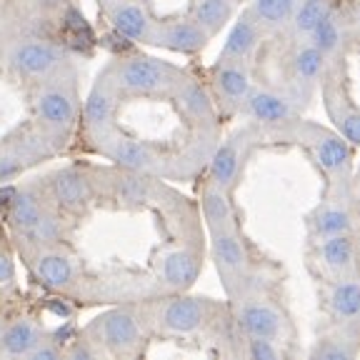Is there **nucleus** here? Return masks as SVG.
Returning <instances> with one entry per match:
<instances>
[{"instance_id":"f257e3e1","label":"nucleus","mask_w":360,"mask_h":360,"mask_svg":"<svg viewBox=\"0 0 360 360\" xmlns=\"http://www.w3.org/2000/svg\"><path fill=\"white\" fill-rule=\"evenodd\" d=\"M108 78L118 93H128V96H160L165 90H173L180 80L173 65L143 56L112 63Z\"/></svg>"},{"instance_id":"f03ea898","label":"nucleus","mask_w":360,"mask_h":360,"mask_svg":"<svg viewBox=\"0 0 360 360\" xmlns=\"http://www.w3.org/2000/svg\"><path fill=\"white\" fill-rule=\"evenodd\" d=\"M305 146H308L310 155L333 180L345 183L353 173V150L350 143L345 141L340 133L318 128V125H305L303 135Z\"/></svg>"},{"instance_id":"7ed1b4c3","label":"nucleus","mask_w":360,"mask_h":360,"mask_svg":"<svg viewBox=\"0 0 360 360\" xmlns=\"http://www.w3.org/2000/svg\"><path fill=\"white\" fill-rule=\"evenodd\" d=\"M63 51L58 45L48 43V40H20L11 48L8 56V65L15 70L20 78H53L63 68Z\"/></svg>"},{"instance_id":"20e7f679","label":"nucleus","mask_w":360,"mask_h":360,"mask_svg":"<svg viewBox=\"0 0 360 360\" xmlns=\"http://www.w3.org/2000/svg\"><path fill=\"white\" fill-rule=\"evenodd\" d=\"M90 330L96 338L90 343L103 345L115 355L133 353L141 345V326H138V318L130 310H110L103 318H98Z\"/></svg>"},{"instance_id":"39448f33","label":"nucleus","mask_w":360,"mask_h":360,"mask_svg":"<svg viewBox=\"0 0 360 360\" xmlns=\"http://www.w3.org/2000/svg\"><path fill=\"white\" fill-rule=\"evenodd\" d=\"M210 300L205 298H191V295H178V298H170L163 305L160 315H158V323L165 333H173V335H191V333L200 330L205 323L210 321Z\"/></svg>"},{"instance_id":"423d86ee","label":"nucleus","mask_w":360,"mask_h":360,"mask_svg":"<svg viewBox=\"0 0 360 360\" xmlns=\"http://www.w3.org/2000/svg\"><path fill=\"white\" fill-rule=\"evenodd\" d=\"M236 323L245 338H270L281 340L285 333V318L273 303L263 298H248L238 305Z\"/></svg>"},{"instance_id":"0eeeda50","label":"nucleus","mask_w":360,"mask_h":360,"mask_svg":"<svg viewBox=\"0 0 360 360\" xmlns=\"http://www.w3.org/2000/svg\"><path fill=\"white\" fill-rule=\"evenodd\" d=\"M323 98H326L323 103H326V110L335 123L338 133L353 146H360V110L350 101L343 80L328 78L326 85H323Z\"/></svg>"},{"instance_id":"6e6552de","label":"nucleus","mask_w":360,"mask_h":360,"mask_svg":"<svg viewBox=\"0 0 360 360\" xmlns=\"http://www.w3.org/2000/svg\"><path fill=\"white\" fill-rule=\"evenodd\" d=\"M35 112L38 120L48 130H68L78 120V101L73 90L48 85L35 96Z\"/></svg>"},{"instance_id":"1a4fd4ad","label":"nucleus","mask_w":360,"mask_h":360,"mask_svg":"<svg viewBox=\"0 0 360 360\" xmlns=\"http://www.w3.org/2000/svg\"><path fill=\"white\" fill-rule=\"evenodd\" d=\"M213 243H210V253L218 265L220 276L231 285L233 281H240L248 270V250L243 238L238 236L236 228H223V231H210Z\"/></svg>"},{"instance_id":"9d476101","label":"nucleus","mask_w":360,"mask_h":360,"mask_svg":"<svg viewBox=\"0 0 360 360\" xmlns=\"http://www.w3.org/2000/svg\"><path fill=\"white\" fill-rule=\"evenodd\" d=\"M318 263L333 278H345L358 273V243L353 236L318 238Z\"/></svg>"},{"instance_id":"9b49d317","label":"nucleus","mask_w":360,"mask_h":360,"mask_svg":"<svg viewBox=\"0 0 360 360\" xmlns=\"http://www.w3.org/2000/svg\"><path fill=\"white\" fill-rule=\"evenodd\" d=\"M210 35L198 25L195 20L186 18V20H170L165 25H158L155 22V30H153V38L150 43L155 45H163L168 51L175 53H200L205 45H208Z\"/></svg>"},{"instance_id":"f8f14e48","label":"nucleus","mask_w":360,"mask_h":360,"mask_svg":"<svg viewBox=\"0 0 360 360\" xmlns=\"http://www.w3.org/2000/svg\"><path fill=\"white\" fill-rule=\"evenodd\" d=\"M243 110L260 125H288L295 120V105L288 96L276 90H250Z\"/></svg>"},{"instance_id":"ddd939ff","label":"nucleus","mask_w":360,"mask_h":360,"mask_svg":"<svg viewBox=\"0 0 360 360\" xmlns=\"http://www.w3.org/2000/svg\"><path fill=\"white\" fill-rule=\"evenodd\" d=\"M310 233L315 238H328V236H353L358 231V218H355L353 208L348 205L345 198H333V200L323 202L315 208L310 215Z\"/></svg>"},{"instance_id":"4468645a","label":"nucleus","mask_w":360,"mask_h":360,"mask_svg":"<svg viewBox=\"0 0 360 360\" xmlns=\"http://www.w3.org/2000/svg\"><path fill=\"white\" fill-rule=\"evenodd\" d=\"M48 188H51L53 200H56L63 210H70V213L83 210L90 202V198H93V188H90L88 175L75 168L58 170L56 175H51Z\"/></svg>"},{"instance_id":"2eb2a0df","label":"nucleus","mask_w":360,"mask_h":360,"mask_svg":"<svg viewBox=\"0 0 360 360\" xmlns=\"http://www.w3.org/2000/svg\"><path fill=\"white\" fill-rule=\"evenodd\" d=\"M326 308L335 323H360V278H335L328 288Z\"/></svg>"},{"instance_id":"dca6fc26","label":"nucleus","mask_w":360,"mask_h":360,"mask_svg":"<svg viewBox=\"0 0 360 360\" xmlns=\"http://www.w3.org/2000/svg\"><path fill=\"white\" fill-rule=\"evenodd\" d=\"M200 276V255L191 248L170 250L160 260V278L170 290H188Z\"/></svg>"},{"instance_id":"f3484780","label":"nucleus","mask_w":360,"mask_h":360,"mask_svg":"<svg viewBox=\"0 0 360 360\" xmlns=\"http://www.w3.org/2000/svg\"><path fill=\"white\" fill-rule=\"evenodd\" d=\"M213 85L225 105L231 108H240L248 93L253 90L245 65L233 60H218V65L213 68Z\"/></svg>"},{"instance_id":"a211bd4d","label":"nucleus","mask_w":360,"mask_h":360,"mask_svg":"<svg viewBox=\"0 0 360 360\" xmlns=\"http://www.w3.org/2000/svg\"><path fill=\"white\" fill-rule=\"evenodd\" d=\"M326 68H328V58L323 56L315 45H310V43L300 45L290 58V75H292L295 90L303 93V96H308L310 90L323 80Z\"/></svg>"},{"instance_id":"6ab92c4d","label":"nucleus","mask_w":360,"mask_h":360,"mask_svg":"<svg viewBox=\"0 0 360 360\" xmlns=\"http://www.w3.org/2000/svg\"><path fill=\"white\" fill-rule=\"evenodd\" d=\"M243 155H245V135H233L231 141H225L215 150L213 160H210V183L228 191L240 173Z\"/></svg>"},{"instance_id":"aec40b11","label":"nucleus","mask_w":360,"mask_h":360,"mask_svg":"<svg viewBox=\"0 0 360 360\" xmlns=\"http://www.w3.org/2000/svg\"><path fill=\"white\" fill-rule=\"evenodd\" d=\"M260 35H263V28L253 20L250 13H245L240 20H236V25L231 28L228 38H225L223 51H220V60L245 63L255 53V48H258Z\"/></svg>"},{"instance_id":"412c9836","label":"nucleus","mask_w":360,"mask_h":360,"mask_svg":"<svg viewBox=\"0 0 360 360\" xmlns=\"http://www.w3.org/2000/svg\"><path fill=\"white\" fill-rule=\"evenodd\" d=\"M115 96L118 90L110 83V78L103 80L90 90V96L85 98V125H88L93 133H105L112 123V115H115Z\"/></svg>"},{"instance_id":"4be33fe9","label":"nucleus","mask_w":360,"mask_h":360,"mask_svg":"<svg viewBox=\"0 0 360 360\" xmlns=\"http://www.w3.org/2000/svg\"><path fill=\"white\" fill-rule=\"evenodd\" d=\"M110 22L112 28L118 30L123 38L135 40H150L153 30H155V22L150 20V15L146 13V8L138 6V3H130V0H123L118 6L110 11Z\"/></svg>"},{"instance_id":"5701e85b","label":"nucleus","mask_w":360,"mask_h":360,"mask_svg":"<svg viewBox=\"0 0 360 360\" xmlns=\"http://www.w3.org/2000/svg\"><path fill=\"white\" fill-rule=\"evenodd\" d=\"M308 38H310V45H315L326 58L338 56V53L343 51L345 40H348V28H345L343 15L333 8V11L310 30Z\"/></svg>"},{"instance_id":"b1692460","label":"nucleus","mask_w":360,"mask_h":360,"mask_svg":"<svg viewBox=\"0 0 360 360\" xmlns=\"http://www.w3.org/2000/svg\"><path fill=\"white\" fill-rule=\"evenodd\" d=\"M202 215H205V223H208L210 231H223V228H236V213H233V205L228 200V191L218 188L213 183L205 186L202 191Z\"/></svg>"},{"instance_id":"393cba45","label":"nucleus","mask_w":360,"mask_h":360,"mask_svg":"<svg viewBox=\"0 0 360 360\" xmlns=\"http://www.w3.org/2000/svg\"><path fill=\"white\" fill-rule=\"evenodd\" d=\"M35 273L48 288H68L75 281V265L65 253L58 250H40Z\"/></svg>"},{"instance_id":"a878e982","label":"nucleus","mask_w":360,"mask_h":360,"mask_svg":"<svg viewBox=\"0 0 360 360\" xmlns=\"http://www.w3.org/2000/svg\"><path fill=\"white\" fill-rule=\"evenodd\" d=\"M45 213L43 198L33 191V188H25V191H18L13 202L8 205V223L15 233L28 231L30 225H35Z\"/></svg>"},{"instance_id":"bb28decb","label":"nucleus","mask_w":360,"mask_h":360,"mask_svg":"<svg viewBox=\"0 0 360 360\" xmlns=\"http://www.w3.org/2000/svg\"><path fill=\"white\" fill-rule=\"evenodd\" d=\"M110 158L120 168L133 173H146L155 165V153L150 146L135 141V138H120L110 146Z\"/></svg>"},{"instance_id":"cd10ccee","label":"nucleus","mask_w":360,"mask_h":360,"mask_svg":"<svg viewBox=\"0 0 360 360\" xmlns=\"http://www.w3.org/2000/svg\"><path fill=\"white\" fill-rule=\"evenodd\" d=\"M40 340H43L40 328L33 321H28V318H22V321L11 323L3 330V335H0V350L6 355H28Z\"/></svg>"},{"instance_id":"c85d7f7f","label":"nucleus","mask_w":360,"mask_h":360,"mask_svg":"<svg viewBox=\"0 0 360 360\" xmlns=\"http://www.w3.org/2000/svg\"><path fill=\"white\" fill-rule=\"evenodd\" d=\"M233 0H193L191 20H195L208 35H215L233 18Z\"/></svg>"},{"instance_id":"c756f323","label":"nucleus","mask_w":360,"mask_h":360,"mask_svg":"<svg viewBox=\"0 0 360 360\" xmlns=\"http://www.w3.org/2000/svg\"><path fill=\"white\" fill-rule=\"evenodd\" d=\"M358 323H343V330H338L335 335H328L323 340H318V345L313 348V358L321 360H348L358 353V345H355V338L358 330L353 328Z\"/></svg>"},{"instance_id":"7c9ffc66","label":"nucleus","mask_w":360,"mask_h":360,"mask_svg":"<svg viewBox=\"0 0 360 360\" xmlns=\"http://www.w3.org/2000/svg\"><path fill=\"white\" fill-rule=\"evenodd\" d=\"M175 93H178V101H180V105H183V110H186L193 120L210 123V120L215 118L213 101H210V96L198 83H193V80H178Z\"/></svg>"},{"instance_id":"2f4dec72","label":"nucleus","mask_w":360,"mask_h":360,"mask_svg":"<svg viewBox=\"0 0 360 360\" xmlns=\"http://www.w3.org/2000/svg\"><path fill=\"white\" fill-rule=\"evenodd\" d=\"M295 6H298V0H253L248 13L263 30H278L290 22Z\"/></svg>"},{"instance_id":"473e14b6","label":"nucleus","mask_w":360,"mask_h":360,"mask_svg":"<svg viewBox=\"0 0 360 360\" xmlns=\"http://www.w3.org/2000/svg\"><path fill=\"white\" fill-rule=\"evenodd\" d=\"M112 191H115V198L125 205H143V202L150 200L153 195V183L146 178V175H138L130 170V175H120L112 183Z\"/></svg>"},{"instance_id":"72a5a7b5","label":"nucleus","mask_w":360,"mask_h":360,"mask_svg":"<svg viewBox=\"0 0 360 360\" xmlns=\"http://www.w3.org/2000/svg\"><path fill=\"white\" fill-rule=\"evenodd\" d=\"M333 11L330 0H298L295 13H292L290 22L295 35H310V30Z\"/></svg>"},{"instance_id":"f704fd0d","label":"nucleus","mask_w":360,"mask_h":360,"mask_svg":"<svg viewBox=\"0 0 360 360\" xmlns=\"http://www.w3.org/2000/svg\"><path fill=\"white\" fill-rule=\"evenodd\" d=\"M22 238V243H28L30 248H38V250H45V245H51L60 238V223H58L56 215H51L48 210L43 213V218L35 225H30L28 231L18 233Z\"/></svg>"},{"instance_id":"c9c22d12","label":"nucleus","mask_w":360,"mask_h":360,"mask_svg":"<svg viewBox=\"0 0 360 360\" xmlns=\"http://www.w3.org/2000/svg\"><path fill=\"white\" fill-rule=\"evenodd\" d=\"M245 355L253 360H278L283 350L278 348V340H270V338H248Z\"/></svg>"},{"instance_id":"e433bc0d","label":"nucleus","mask_w":360,"mask_h":360,"mask_svg":"<svg viewBox=\"0 0 360 360\" xmlns=\"http://www.w3.org/2000/svg\"><path fill=\"white\" fill-rule=\"evenodd\" d=\"M63 25H65V30L73 38H88L90 35V28H88V22H85V18L80 15V11H75V8H68L65 15H63Z\"/></svg>"},{"instance_id":"4c0bfd02","label":"nucleus","mask_w":360,"mask_h":360,"mask_svg":"<svg viewBox=\"0 0 360 360\" xmlns=\"http://www.w3.org/2000/svg\"><path fill=\"white\" fill-rule=\"evenodd\" d=\"M22 170V160L15 153H0V183L15 178Z\"/></svg>"},{"instance_id":"58836bf2","label":"nucleus","mask_w":360,"mask_h":360,"mask_svg":"<svg viewBox=\"0 0 360 360\" xmlns=\"http://www.w3.org/2000/svg\"><path fill=\"white\" fill-rule=\"evenodd\" d=\"M60 355H63V350H60V345H58L56 340H40V343L28 353V358H33V360H56V358H60Z\"/></svg>"},{"instance_id":"ea45409f","label":"nucleus","mask_w":360,"mask_h":360,"mask_svg":"<svg viewBox=\"0 0 360 360\" xmlns=\"http://www.w3.org/2000/svg\"><path fill=\"white\" fill-rule=\"evenodd\" d=\"M15 278V265H13L11 255L0 253V285H8Z\"/></svg>"},{"instance_id":"a19ab883","label":"nucleus","mask_w":360,"mask_h":360,"mask_svg":"<svg viewBox=\"0 0 360 360\" xmlns=\"http://www.w3.org/2000/svg\"><path fill=\"white\" fill-rule=\"evenodd\" d=\"M48 310L56 313V315H60L63 321H65V318H73V308H70L65 300H51V303H48Z\"/></svg>"},{"instance_id":"79ce46f5","label":"nucleus","mask_w":360,"mask_h":360,"mask_svg":"<svg viewBox=\"0 0 360 360\" xmlns=\"http://www.w3.org/2000/svg\"><path fill=\"white\" fill-rule=\"evenodd\" d=\"M15 193H18L15 186H0V210H8V205L13 202Z\"/></svg>"},{"instance_id":"37998d69","label":"nucleus","mask_w":360,"mask_h":360,"mask_svg":"<svg viewBox=\"0 0 360 360\" xmlns=\"http://www.w3.org/2000/svg\"><path fill=\"white\" fill-rule=\"evenodd\" d=\"M68 355H70V358H90V355H96V353H93V348H90V345L78 343L73 350H68Z\"/></svg>"},{"instance_id":"c03bdc74","label":"nucleus","mask_w":360,"mask_h":360,"mask_svg":"<svg viewBox=\"0 0 360 360\" xmlns=\"http://www.w3.org/2000/svg\"><path fill=\"white\" fill-rule=\"evenodd\" d=\"M68 0H35V6L40 8V11H58V8L65 6Z\"/></svg>"},{"instance_id":"a18cd8bd","label":"nucleus","mask_w":360,"mask_h":360,"mask_svg":"<svg viewBox=\"0 0 360 360\" xmlns=\"http://www.w3.org/2000/svg\"><path fill=\"white\" fill-rule=\"evenodd\" d=\"M233 3H240V0H233Z\"/></svg>"},{"instance_id":"49530a36","label":"nucleus","mask_w":360,"mask_h":360,"mask_svg":"<svg viewBox=\"0 0 360 360\" xmlns=\"http://www.w3.org/2000/svg\"><path fill=\"white\" fill-rule=\"evenodd\" d=\"M0 60H3V56H0Z\"/></svg>"}]
</instances>
